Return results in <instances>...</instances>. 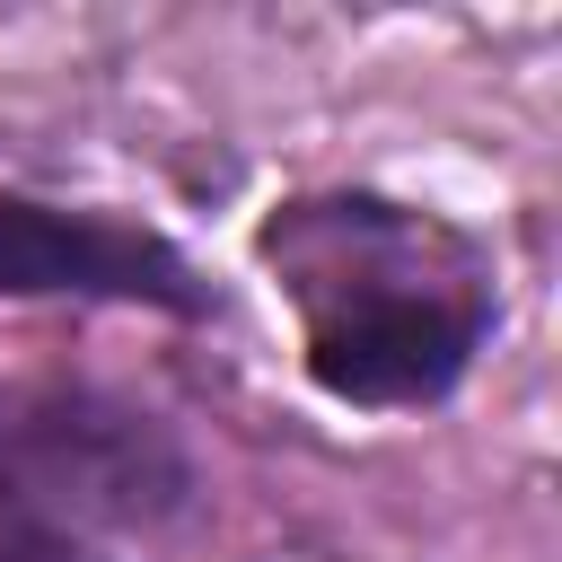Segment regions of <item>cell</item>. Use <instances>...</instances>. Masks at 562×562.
Segmentation results:
<instances>
[{
    "instance_id": "277c9868",
    "label": "cell",
    "mask_w": 562,
    "mask_h": 562,
    "mask_svg": "<svg viewBox=\"0 0 562 562\" xmlns=\"http://www.w3.org/2000/svg\"><path fill=\"white\" fill-rule=\"evenodd\" d=\"M61 562H88V553H61Z\"/></svg>"
},
{
    "instance_id": "7a4b0ae2",
    "label": "cell",
    "mask_w": 562,
    "mask_h": 562,
    "mask_svg": "<svg viewBox=\"0 0 562 562\" xmlns=\"http://www.w3.org/2000/svg\"><path fill=\"white\" fill-rule=\"evenodd\" d=\"M184 501L176 439L88 386H0V562H61Z\"/></svg>"
},
{
    "instance_id": "3957f363",
    "label": "cell",
    "mask_w": 562,
    "mask_h": 562,
    "mask_svg": "<svg viewBox=\"0 0 562 562\" xmlns=\"http://www.w3.org/2000/svg\"><path fill=\"white\" fill-rule=\"evenodd\" d=\"M149 299L176 316H202L193 263L105 211H53V202H0V299Z\"/></svg>"
},
{
    "instance_id": "6da1fadb",
    "label": "cell",
    "mask_w": 562,
    "mask_h": 562,
    "mask_svg": "<svg viewBox=\"0 0 562 562\" xmlns=\"http://www.w3.org/2000/svg\"><path fill=\"white\" fill-rule=\"evenodd\" d=\"M439 237L395 202H299L272 263L307 299V378L342 404H430L483 342V290L430 272Z\"/></svg>"
}]
</instances>
